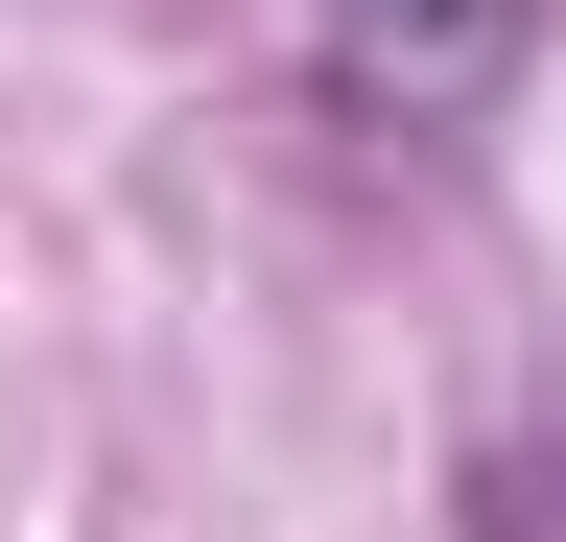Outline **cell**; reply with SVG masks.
Masks as SVG:
<instances>
[{
  "label": "cell",
  "mask_w": 566,
  "mask_h": 542,
  "mask_svg": "<svg viewBox=\"0 0 566 542\" xmlns=\"http://www.w3.org/2000/svg\"><path fill=\"white\" fill-rule=\"evenodd\" d=\"M307 72L354 142H472L520 95V0H307Z\"/></svg>",
  "instance_id": "1"
}]
</instances>
